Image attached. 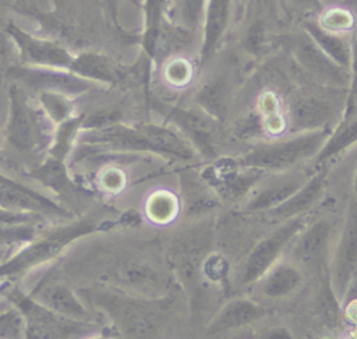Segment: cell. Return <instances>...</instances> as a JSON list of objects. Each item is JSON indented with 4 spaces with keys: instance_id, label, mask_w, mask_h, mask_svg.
I'll use <instances>...</instances> for the list:
<instances>
[{
    "instance_id": "17",
    "label": "cell",
    "mask_w": 357,
    "mask_h": 339,
    "mask_svg": "<svg viewBox=\"0 0 357 339\" xmlns=\"http://www.w3.org/2000/svg\"><path fill=\"white\" fill-rule=\"evenodd\" d=\"M322 179H324L322 174L317 176L312 181H310L303 188V191L291 195L290 199H286L283 202V205L278 208V212L282 213V215H293L296 212H300V211L305 209L314 201V198L318 195V193L321 190Z\"/></svg>"
},
{
    "instance_id": "32",
    "label": "cell",
    "mask_w": 357,
    "mask_h": 339,
    "mask_svg": "<svg viewBox=\"0 0 357 339\" xmlns=\"http://www.w3.org/2000/svg\"><path fill=\"white\" fill-rule=\"evenodd\" d=\"M35 1H36V3H40V4H43V6L49 3V0H35Z\"/></svg>"
},
{
    "instance_id": "14",
    "label": "cell",
    "mask_w": 357,
    "mask_h": 339,
    "mask_svg": "<svg viewBox=\"0 0 357 339\" xmlns=\"http://www.w3.org/2000/svg\"><path fill=\"white\" fill-rule=\"evenodd\" d=\"M0 205L7 211L20 212L17 209L39 211L46 205V202L43 199L36 198L32 194L24 191L22 188L1 183L0 184Z\"/></svg>"
},
{
    "instance_id": "10",
    "label": "cell",
    "mask_w": 357,
    "mask_h": 339,
    "mask_svg": "<svg viewBox=\"0 0 357 339\" xmlns=\"http://www.w3.org/2000/svg\"><path fill=\"white\" fill-rule=\"evenodd\" d=\"M307 32L312 42L337 66H347L349 50L347 45L337 36V33L328 32L317 24H307Z\"/></svg>"
},
{
    "instance_id": "8",
    "label": "cell",
    "mask_w": 357,
    "mask_h": 339,
    "mask_svg": "<svg viewBox=\"0 0 357 339\" xmlns=\"http://www.w3.org/2000/svg\"><path fill=\"white\" fill-rule=\"evenodd\" d=\"M297 54L301 63L315 74L328 80H340L342 73L339 66L331 60L312 40H304L297 45Z\"/></svg>"
},
{
    "instance_id": "22",
    "label": "cell",
    "mask_w": 357,
    "mask_h": 339,
    "mask_svg": "<svg viewBox=\"0 0 357 339\" xmlns=\"http://www.w3.org/2000/svg\"><path fill=\"white\" fill-rule=\"evenodd\" d=\"M339 279L344 280L349 278L350 271L354 268L356 261V237H354V220L351 218L347 233L344 234V243L339 255Z\"/></svg>"
},
{
    "instance_id": "23",
    "label": "cell",
    "mask_w": 357,
    "mask_h": 339,
    "mask_svg": "<svg viewBox=\"0 0 357 339\" xmlns=\"http://www.w3.org/2000/svg\"><path fill=\"white\" fill-rule=\"evenodd\" d=\"M191 74H192L191 64L188 63V60L181 57H176L170 60L165 67V78L169 84L174 86L185 85L191 80Z\"/></svg>"
},
{
    "instance_id": "26",
    "label": "cell",
    "mask_w": 357,
    "mask_h": 339,
    "mask_svg": "<svg viewBox=\"0 0 357 339\" xmlns=\"http://www.w3.org/2000/svg\"><path fill=\"white\" fill-rule=\"evenodd\" d=\"M36 179L42 180L43 183H46L47 186L52 187H57L61 184L63 181V169L60 166L59 162L56 160H49L46 165H43L40 169H38L35 173Z\"/></svg>"
},
{
    "instance_id": "5",
    "label": "cell",
    "mask_w": 357,
    "mask_h": 339,
    "mask_svg": "<svg viewBox=\"0 0 357 339\" xmlns=\"http://www.w3.org/2000/svg\"><path fill=\"white\" fill-rule=\"evenodd\" d=\"M13 74L17 80H20L22 84L32 86L35 89L50 91V92H81L86 89L89 85L88 82L77 75H70L59 71H53L47 67H21L14 68Z\"/></svg>"
},
{
    "instance_id": "13",
    "label": "cell",
    "mask_w": 357,
    "mask_h": 339,
    "mask_svg": "<svg viewBox=\"0 0 357 339\" xmlns=\"http://www.w3.org/2000/svg\"><path fill=\"white\" fill-rule=\"evenodd\" d=\"M262 314V311L248 301L237 300L231 304H229L222 314L219 315L215 328L216 329H229V328H237L244 324H248L250 321L258 318Z\"/></svg>"
},
{
    "instance_id": "19",
    "label": "cell",
    "mask_w": 357,
    "mask_h": 339,
    "mask_svg": "<svg viewBox=\"0 0 357 339\" xmlns=\"http://www.w3.org/2000/svg\"><path fill=\"white\" fill-rule=\"evenodd\" d=\"M329 113V107L325 102L318 99L300 100L294 107V119L298 124H315L325 120Z\"/></svg>"
},
{
    "instance_id": "15",
    "label": "cell",
    "mask_w": 357,
    "mask_h": 339,
    "mask_svg": "<svg viewBox=\"0 0 357 339\" xmlns=\"http://www.w3.org/2000/svg\"><path fill=\"white\" fill-rule=\"evenodd\" d=\"M68 67L81 78H96L102 81L112 80V70L107 63L102 57L91 53L73 59Z\"/></svg>"
},
{
    "instance_id": "16",
    "label": "cell",
    "mask_w": 357,
    "mask_h": 339,
    "mask_svg": "<svg viewBox=\"0 0 357 339\" xmlns=\"http://www.w3.org/2000/svg\"><path fill=\"white\" fill-rule=\"evenodd\" d=\"M298 188V181L296 180H283L279 184L272 186L269 190H264L259 193L258 197H255L248 208L251 209H264L273 205H278L280 202H284L289 197H291Z\"/></svg>"
},
{
    "instance_id": "12",
    "label": "cell",
    "mask_w": 357,
    "mask_h": 339,
    "mask_svg": "<svg viewBox=\"0 0 357 339\" xmlns=\"http://www.w3.org/2000/svg\"><path fill=\"white\" fill-rule=\"evenodd\" d=\"M39 297L45 306H47L56 312L71 317H81L85 314L78 300L73 296V293L68 289L63 286L46 287L45 290H42Z\"/></svg>"
},
{
    "instance_id": "20",
    "label": "cell",
    "mask_w": 357,
    "mask_h": 339,
    "mask_svg": "<svg viewBox=\"0 0 357 339\" xmlns=\"http://www.w3.org/2000/svg\"><path fill=\"white\" fill-rule=\"evenodd\" d=\"M353 14L343 7H332L322 13L319 18V27L332 33L346 32L353 27Z\"/></svg>"
},
{
    "instance_id": "9",
    "label": "cell",
    "mask_w": 357,
    "mask_h": 339,
    "mask_svg": "<svg viewBox=\"0 0 357 339\" xmlns=\"http://www.w3.org/2000/svg\"><path fill=\"white\" fill-rule=\"evenodd\" d=\"M301 280L300 272L291 265H278L272 272L262 280L261 290L265 296L280 297L293 292Z\"/></svg>"
},
{
    "instance_id": "31",
    "label": "cell",
    "mask_w": 357,
    "mask_h": 339,
    "mask_svg": "<svg viewBox=\"0 0 357 339\" xmlns=\"http://www.w3.org/2000/svg\"><path fill=\"white\" fill-rule=\"evenodd\" d=\"M294 4L303 7V8H317L319 7L318 0H291Z\"/></svg>"
},
{
    "instance_id": "2",
    "label": "cell",
    "mask_w": 357,
    "mask_h": 339,
    "mask_svg": "<svg viewBox=\"0 0 357 339\" xmlns=\"http://www.w3.org/2000/svg\"><path fill=\"white\" fill-rule=\"evenodd\" d=\"M321 142L319 134H308L303 137H297L280 144H273L268 146L258 148L251 152L245 162L258 167H269L279 169L293 165L301 158L308 156L315 151V148Z\"/></svg>"
},
{
    "instance_id": "11",
    "label": "cell",
    "mask_w": 357,
    "mask_h": 339,
    "mask_svg": "<svg viewBox=\"0 0 357 339\" xmlns=\"http://www.w3.org/2000/svg\"><path fill=\"white\" fill-rule=\"evenodd\" d=\"M331 233V226L328 222H318L315 223L310 230L304 233L301 237L298 247H297V255L304 262H314L322 253L328 237Z\"/></svg>"
},
{
    "instance_id": "30",
    "label": "cell",
    "mask_w": 357,
    "mask_h": 339,
    "mask_svg": "<svg viewBox=\"0 0 357 339\" xmlns=\"http://www.w3.org/2000/svg\"><path fill=\"white\" fill-rule=\"evenodd\" d=\"M102 183L109 190H117L123 183V176L117 169H109L102 174Z\"/></svg>"
},
{
    "instance_id": "27",
    "label": "cell",
    "mask_w": 357,
    "mask_h": 339,
    "mask_svg": "<svg viewBox=\"0 0 357 339\" xmlns=\"http://www.w3.org/2000/svg\"><path fill=\"white\" fill-rule=\"evenodd\" d=\"M31 234H32V229L28 226L0 222V244L22 240V239L31 237Z\"/></svg>"
},
{
    "instance_id": "24",
    "label": "cell",
    "mask_w": 357,
    "mask_h": 339,
    "mask_svg": "<svg viewBox=\"0 0 357 339\" xmlns=\"http://www.w3.org/2000/svg\"><path fill=\"white\" fill-rule=\"evenodd\" d=\"M40 100L47 110V113L54 119V120H63L67 113H68V105L64 100V98L60 95V92H50V91H43L40 93Z\"/></svg>"
},
{
    "instance_id": "4",
    "label": "cell",
    "mask_w": 357,
    "mask_h": 339,
    "mask_svg": "<svg viewBox=\"0 0 357 339\" xmlns=\"http://www.w3.org/2000/svg\"><path fill=\"white\" fill-rule=\"evenodd\" d=\"M300 219H296L276 232H273L269 237L262 240L250 254L247 264L244 266L243 280L250 282L258 278L261 273L266 271V268L276 258L278 253L286 246V243L291 239V236L298 230Z\"/></svg>"
},
{
    "instance_id": "25",
    "label": "cell",
    "mask_w": 357,
    "mask_h": 339,
    "mask_svg": "<svg viewBox=\"0 0 357 339\" xmlns=\"http://www.w3.org/2000/svg\"><path fill=\"white\" fill-rule=\"evenodd\" d=\"M205 0H180L178 13L183 24L187 27H195L202 17Z\"/></svg>"
},
{
    "instance_id": "29",
    "label": "cell",
    "mask_w": 357,
    "mask_h": 339,
    "mask_svg": "<svg viewBox=\"0 0 357 339\" xmlns=\"http://www.w3.org/2000/svg\"><path fill=\"white\" fill-rule=\"evenodd\" d=\"M265 29L261 22H254L247 32V46L252 50H258L264 42Z\"/></svg>"
},
{
    "instance_id": "7",
    "label": "cell",
    "mask_w": 357,
    "mask_h": 339,
    "mask_svg": "<svg viewBox=\"0 0 357 339\" xmlns=\"http://www.w3.org/2000/svg\"><path fill=\"white\" fill-rule=\"evenodd\" d=\"M204 6V45L202 56L206 59L223 36L231 10V0H205Z\"/></svg>"
},
{
    "instance_id": "1",
    "label": "cell",
    "mask_w": 357,
    "mask_h": 339,
    "mask_svg": "<svg viewBox=\"0 0 357 339\" xmlns=\"http://www.w3.org/2000/svg\"><path fill=\"white\" fill-rule=\"evenodd\" d=\"M89 230L88 223L74 225L61 230H57L45 239L39 240L38 243L29 246L28 248L22 250L14 258L7 261L4 265L0 266V275H10L26 268H31L36 264H40L52 257H54L67 243H70L74 237L85 233Z\"/></svg>"
},
{
    "instance_id": "33",
    "label": "cell",
    "mask_w": 357,
    "mask_h": 339,
    "mask_svg": "<svg viewBox=\"0 0 357 339\" xmlns=\"http://www.w3.org/2000/svg\"><path fill=\"white\" fill-rule=\"evenodd\" d=\"M244 1H248V0H244Z\"/></svg>"
},
{
    "instance_id": "6",
    "label": "cell",
    "mask_w": 357,
    "mask_h": 339,
    "mask_svg": "<svg viewBox=\"0 0 357 339\" xmlns=\"http://www.w3.org/2000/svg\"><path fill=\"white\" fill-rule=\"evenodd\" d=\"M35 120L17 86L10 89V123L8 140L20 151H31L35 145Z\"/></svg>"
},
{
    "instance_id": "21",
    "label": "cell",
    "mask_w": 357,
    "mask_h": 339,
    "mask_svg": "<svg viewBox=\"0 0 357 339\" xmlns=\"http://www.w3.org/2000/svg\"><path fill=\"white\" fill-rule=\"evenodd\" d=\"M176 213V201L167 193H158L148 202V215L155 222H167Z\"/></svg>"
},
{
    "instance_id": "18",
    "label": "cell",
    "mask_w": 357,
    "mask_h": 339,
    "mask_svg": "<svg viewBox=\"0 0 357 339\" xmlns=\"http://www.w3.org/2000/svg\"><path fill=\"white\" fill-rule=\"evenodd\" d=\"M199 103L213 114H220L226 102V85L220 78L208 81L198 93Z\"/></svg>"
},
{
    "instance_id": "3",
    "label": "cell",
    "mask_w": 357,
    "mask_h": 339,
    "mask_svg": "<svg viewBox=\"0 0 357 339\" xmlns=\"http://www.w3.org/2000/svg\"><path fill=\"white\" fill-rule=\"evenodd\" d=\"M7 33L15 42L21 59L28 64L56 68L68 67L73 60L68 52L61 46L50 40L35 38L14 24L7 27Z\"/></svg>"
},
{
    "instance_id": "28",
    "label": "cell",
    "mask_w": 357,
    "mask_h": 339,
    "mask_svg": "<svg viewBox=\"0 0 357 339\" xmlns=\"http://www.w3.org/2000/svg\"><path fill=\"white\" fill-rule=\"evenodd\" d=\"M21 328V318L17 312L10 311L0 315V336H15Z\"/></svg>"
}]
</instances>
